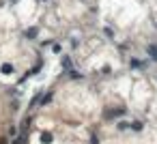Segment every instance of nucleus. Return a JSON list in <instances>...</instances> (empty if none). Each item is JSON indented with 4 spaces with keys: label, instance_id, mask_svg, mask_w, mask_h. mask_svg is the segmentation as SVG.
I'll list each match as a JSON object with an SVG mask.
<instances>
[{
    "label": "nucleus",
    "instance_id": "4",
    "mask_svg": "<svg viewBox=\"0 0 157 144\" xmlns=\"http://www.w3.org/2000/svg\"><path fill=\"white\" fill-rule=\"evenodd\" d=\"M63 67H65V69H71V60H69V56L63 58Z\"/></svg>",
    "mask_w": 157,
    "mask_h": 144
},
{
    "label": "nucleus",
    "instance_id": "5",
    "mask_svg": "<svg viewBox=\"0 0 157 144\" xmlns=\"http://www.w3.org/2000/svg\"><path fill=\"white\" fill-rule=\"evenodd\" d=\"M129 127H131L133 131H140V129H142V123H138V120H136V123H131Z\"/></svg>",
    "mask_w": 157,
    "mask_h": 144
},
{
    "label": "nucleus",
    "instance_id": "1",
    "mask_svg": "<svg viewBox=\"0 0 157 144\" xmlns=\"http://www.w3.org/2000/svg\"><path fill=\"white\" fill-rule=\"evenodd\" d=\"M147 52H149V56L153 58V60H157V45H149Z\"/></svg>",
    "mask_w": 157,
    "mask_h": 144
},
{
    "label": "nucleus",
    "instance_id": "6",
    "mask_svg": "<svg viewBox=\"0 0 157 144\" xmlns=\"http://www.w3.org/2000/svg\"><path fill=\"white\" fill-rule=\"evenodd\" d=\"M26 37H28V39H35V37H37V28H30L28 32H26Z\"/></svg>",
    "mask_w": 157,
    "mask_h": 144
},
{
    "label": "nucleus",
    "instance_id": "2",
    "mask_svg": "<svg viewBox=\"0 0 157 144\" xmlns=\"http://www.w3.org/2000/svg\"><path fill=\"white\" fill-rule=\"evenodd\" d=\"M2 73H4V75H11V73H13V67H11L9 63H4V65H2Z\"/></svg>",
    "mask_w": 157,
    "mask_h": 144
},
{
    "label": "nucleus",
    "instance_id": "3",
    "mask_svg": "<svg viewBox=\"0 0 157 144\" xmlns=\"http://www.w3.org/2000/svg\"><path fill=\"white\" fill-rule=\"evenodd\" d=\"M52 140H54L52 134H41V142H43V144H50Z\"/></svg>",
    "mask_w": 157,
    "mask_h": 144
}]
</instances>
